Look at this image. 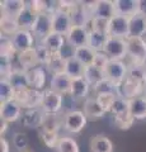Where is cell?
I'll return each mask as SVG.
<instances>
[{"label":"cell","mask_w":146,"mask_h":152,"mask_svg":"<svg viewBox=\"0 0 146 152\" xmlns=\"http://www.w3.org/2000/svg\"><path fill=\"white\" fill-rule=\"evenodd\" d=\"M42 99H43V91L36 89H24L18 90L15 93V100L22 108L33 109L37 107H41Z\"/></svg>","instance_id":"cell-1"},{"label":"cell","mask_w":146,"mask_h":152,"mask_svg":"<svg viewBox=\"0 0 146 152\" xmlns=\"http://www.w3.org/2000/svg\"><path fill=\"white\" fill-rule=\"evenodd\" d=\"M108 36L114 38H122V39L130 38V18L116 14L109 20Z\"/></svg>","instance_id":"cell-2"},{"label":"cell","mask_w":146,"mask_h":152,"mask_svg":"<svg viewBox=\"0 0 146 152\" xmlns=\"http://www.w3.org/2000/svg\"><path fill=\"white\" fill-rule=\"evenodd\" d=\"M103 52L109 57V60L122 61L127 56V39L109 37Z\"/></svg>","instance_id":"cell-3"},{"label":"cell","mask_w":146,"mask_h":152,"mask_svg":"<svg viewBox=\"0 0 146 152\" xmlns=\"http://www.w3.org/2000/svg\"><path fill=\"white\" fill-rule=\"evenodd\" d=\"M87 117L81 110H70L64 117V128L70 133H79L87 124Z\"/></svg>","instance_id":"cell-4"},{"label":"cell","mask_w":146,"mask_h":152,"mask_svg":"<svg viewBox=\"0 0 146 152\" xmlns=\"http://www.w3.org/2000/svg\"><path fill=\"white\" fill-rule=\"evenodd\" d=\"M127 56H130L136 65H142L145 62L146 45L140 37L127 38Z\"/></svg>","instance_id":"cell-5"},{"label":"cell","mask_w":146,"mask_h":152,"mask_svg":"<svg viewBox=\"0 0 146 152\" xmlns=\"http://www.w3.org/2000/svg\"><path fill=\"white\" fill-rule=\"evenodd\" d=\"M12 45L14 47V50L18 55L27 52L29 50H33V42H34V36L31 31H24L19 29L15 34L10 37Z\"/></svg>","instance_id":"cell-6"},{"label":"cell","mask_w":146,"mask_h":152,"mask_svg":"<svg viewBox=\"0 0 146 152\" xmlns=\"http://www.w3.org/2000/svg\"><path fill=\"white\" fill-rule=\"evenodd\" d=\"M104 72H106V77L108 80H111L116 85H120L128 75V69H127V65L123 61L111 60L109 64L107 65Z\"/></svg>","instance_id":"cell-7"},{"label":"cell","mask_w":146,"mask_h":152,"mask_svg":"<svg viewBox=\"0 0 146 152\" xmlns=\"http://www.w3.org/2000/svg\"><path fill=\"white\" fill-rule=\"evenodd\" d=\"M141 90H142V81L127 75V77L118 85V96L131 100L139 96Z\"/></svg>","instance_id":"cell-8"},{"label":"cell","mask_w":146,"mask_h":152,"mask_svg":"<svg viewBox=\"0 0 146 152\" xmlns=\"http://www.w3.org/2000/svg\"><path fill=\"white\" fill-rule=\"evenodd\" d=\"M62 107V95L54 91V90H45L43 99L41 103V109L46 114H56L60 112Z\"/></svg>","instance_id":"cell-9"},{"label":"cell","mask_w":146,"mask_h":152,"mask_svg":"<svg viewBox=\"0 0 146 152\" xmlns=\"http://www.w3.org/2000/svg\"><path fill=\"white\" fill-rule=\"evenodd\" d=\"M67 45L73 50L79 48V47L88 46V38H89V28L88 27H75L73 26L66 36Z\"/></svg>","instance_id":"cell-10"},{"label":"cell","mask_w":146,"mask_h":152,"mask_svg":"<svg viewBox=\"0 0 146 152\" xmlns=\"http://www.w3.org/2000/svg\"><path fill=\"white\" fill-rule=\"evenodd\" d=\"M67 12H69V15H70V19H71L73 26L88 27L89 28V24H90V20H92L93 17L90 15V13L84 8L81 1H76L75 5H73Z\"/></svg>","instance_id":"cell-11"},{"label":"cell","mask_w":146,"mask_h":152,"mask_svg":"<svg viewBox=\"0 0 146 152\" xmlns=\"http://www.w3.org/2000/svg\"><path fill=\"white\" fill-rule=\"evenodd\" d=\"M32 33L33 36L38 37L41 41L51 34L52 33V14L40 13L37 15L33 28H32Z\"/></svg>","instance_id":"cell-12"},{"label":"cell","mask_w":146,"mask_h":152,"mask_svg":"<svg viewBox=\"0 0 146 152\" xmlns=\"http://www.w3.org/2000/svg\"><path fill=\"white\" fill-rule=\"evenodd\" d=\"M71 27H73V23H71V19H70L69 12L60 8L52 15V32L66 36L69 31L71 29Z\"/></svg>","instance_id":"cell-13"},{"label":"cell","mask_w":146,"mask_h":152,"mask_svg":"<svg viewBox=\"0 0 146 152\" xmlns=\"http://www.w3.org/2000/svg\"><path fill=\"white\" fill-rule=\"evenodd\" d=\"M84 114H85L88 121H98L104 115L106 110L102 108V105L98 103L97 98L93 96H88L84 102V109H83Z\"/></svg>","instance_id":"cell-14"},{"label":"cell","mask_w":146,"mask_h":152,"mask_svg":"<svg viewBox=\"0 0 146 152\" xmlns=\"http://www.w3.org/2000/svg\"><path fill=\"white\" fill-rule=\"evenodd\" d=\"M21 114H22V107L15 100L0 104V118H3L8 123L18 121Z\"/></svg>","instance_id":"cell-15"},{"label":"cell","mask_w":146,"mask_h":152,"mask_svg":"<svg viewBox=\"0 0 146 152\" xmlns=\"http://www.w3.org/2000/svg\"><path fill=\"white\" fill-rule=\"evenodd\" d=\"M37 15H38V13L34 10V8L32 7V4H31V5H28V3H27L24 10H23L19 14V17L17 18V22H18V24H19V28H21V29L31 31L32 32V28H33L34 23H36Z\"/></svg>","instance_id":"cell-16"},{"label":"cell","mask_w":146,"mask_h":152,"mask_svg":"<svg viewBox=\"0 0 146 152\" xmlns=\"http://www.w3.org/2000/svg\"><path fill=\"white\" fill-rule=\"evenodd\" d=\"M27 5L23 0H4L1 1V15L17 19Z\"/></svg>","instance_id":"cell-17"},{"label":"cell","mask_w":146,"mask_h":152,"mask_svg":"<svg viewBox=\"0 0 146 152\" xmlns=\"http://www.w3.org/2000/svg\"><path fill=\"white\" fill-rule=\"evenodd\" d=\"M65 42H66L65 36L52 32L51 34H48L46 38H43L41 41V46L46 47L51 53H60V52H62Z\"/></svg>","instance_id":"cell-18"},{"label":"cell","mask_w":146,"mask_h":152,"mask_svg":"<svg viewBox=\"0 0 146 152\" xmlns=\"http://www.w3.org/2000/svg\"><path fill=\"white\" fill-rule=\"evenodd\" d=\"M116 15L114 1L111 0H98L94 8L93 18H102V19H111Z\"/></svg>","instance_id":"cell-19"},{"label":"cell","mask_w":146,"mask_h":152,"mask_svg":"<svg viewBox=\"0 0 146 152\" xmlns=\"http://www.w3.org/2000/svg\"><path fill=\"white\" fill-rule=\"evenodd\" d=\"M71 84H73V80L70 79L66 74H57V75H52L50 89L54 90V91H56V93L61 94V95H64V94L70 95Z\"/></svg>","instance_id":"cell-20"},{"label":"cell","mask_w":146,"mask_h":152,"mask_svg":"<svg viewBox=\"0 0 146 152\" xmlns=\"http://www.w3.org/2000/svg\"><path fill=\"white\" fill-rule=\"evenodd\" d=\"M46 113L38 108L33 109H27L26 113L23 114V123L28 128H38L42 127V123L45 121Z\"/></svg>","instance_id":"cell-21"},{"label":"cell","mask_w":146,"mask_h":152,"mask_svg":"<svg viewBox=\"0 0 146 152\" xmlns=\"http://www.w3.org/2000/svg\"><path fill=\"white\" fill-rule=\"evenodd\" d=\"M116 14L123 17H134L139 14V0H116Z\"/></svg>","instance_id":"cell-22"},{"label":"cell","mask_w":146,"mask_h":152,"mask_svg":"<svg viewBox=\"0 0 146 152\" xmlns=\"http://www.w3.org/2000/svg\"><path fill=\"white\" fill-rule=\"evenodd\" d=\"M27 79L31 89L41 90L45 86V83H46V71L43 70V67L37 66V67L27 71Z\"/></svg>","instance_id":"cell-23"},{"label":"cell","mask_w":146,"mask_h":152,"mask_svg":"<svg viewBox=\"0 0 146 152\" xmlns=\"http://www.w3.org/2000/svg\"><path fill=\"white\" fill-rule=\"evenodd\" d=\"M84 72H85V66L80 62L79 60H76L74 56L67 57L64 74H66L71 80H75V79L84 77Z\"/></svg>","instance_id":"cell-24"},{"label":"cell","mask_w":146,"mask_h":152,"mask_svg":"<svg viewBox=\"0 0 146 152\" xmlns=\"http://www.w3.org/2000/svg\"><path fill=\"white\" fill-rule=\"evenodd\" d=\"M90 89V85L84 77L81 79H75L73 80L71 84V90H70V96L74 100H81V99L88 98V93Z\"/></svg>","instance_id":"cell-25"},{"label":"cell","mask_w":146,"mask_h":152,"mask_svg":"<svg viewBox=\"0 0 146 152\" xmlns=\"http://www.w3.org/2000/svg\"><path fill=\"white\" fill-rule=\"evenodd\" d=\"M108 38V33L104 32H99V31H94V29H89V38H88V46L93 48L97 52H102L104 50V46L107 43Z\"/></svg>","instance_id":"cell-26"},{"label":"cell","mask_w":146,"mask_h":152,"mask_svg":"<svg viewBox=\"0 0 146 152\" xmlns=\"http://www.w3.org/2000/svg\"><path fill=\"white\" fill-rule=\"evenodd\" d=\"M111 113L114 115V119L132 117L130 113V100H127L125 98H121V96H117L112 104Z\"/></svg>","instance_id":"cell-27"},{"label":"cell","mask_w":146,"mask_h":152,"mask_svg":"<svg viewBox=\"0 0 146 152\" xmlns=\"http://www.w3.org/2000/svg\"><path fill=\"white\" fill-rule=\"evenodd\" d=\"M73 56L76 60H79L80 62L87 67V66L94 65V60H95V56H97V51H94L89 46H84V47L75 48L73 51Z\"/></svg>","instance_id":"cell-28"},{"label":"cell","mask_w":146,"mask_h":152,"mask_svg":"<svg viewBox=\"0 0 146 152\" xmlns=\"http://www.w3.org/2000/svg\"><path fill=\"white\" fill-rule=\"evenodd\" d=\"M84 79L88 81V84L90 86H97L99 83H102L103 80H106V72L104 70H102L99 67H97L95 65H90L85 67V72H84Z\"/></svg>","instance_id":"cell-29"},{"label":"cell","mask_w":146,"mask_h":152,"mask_svg":"<svg viewBox=\"0 0 146 152\" xmlns=\"http://www.w3.org/2000/svg\"><path fill=\"white\" fill-rule=\"evenodd\" d=\"M90 152H113V143L108 137L97 134L90 140Z\"/></svg>","instance_id":"cell-30"},{"label":"cell","mask_w":146,"mask_h":152,"mask_svg":"<svg viewBox=\"0 0 146 152\" xmlns=\"http://www.w3.org/2000/svg\"><path fill=\"white\" fill-rule=\"evenodd\" d=\"M130 113L134 119L146 118V96H136L130 100Z\"/></svg>","instance_id":"cell-31"},{"label":"cell","mask_w":146,"mask_h":152,"mask_svg":"<svg viewBox=\"0 0 146 152\" xmlns=\"http://www.w3.org/2000/svg\"><path fill=\"white\" fill-rule=\"evenodd\" d=\"M65 66H66V57L61 53V52L60 53H52L50 61L46 64V67L52 72V75L64 74Z\"/></svg>","instance_id":"cell-32"},{"label":"cell","mask_w":146,"mask_h":152,"mask_svg":"<svg viewBox=\"0 0 146 152\" xmlns=\"http://www.w3.org/2000/svg\"><path fill=\"white\" fill-rule=\"evenodd\" d=\"M8 80L10 81V84L14 86V89L17 90H24V89H29V84H28V79H27V71L24 70H14L12 75L8 77Z\"/></svg>","instance_id":"cell-33"},{"label":"cell","mask_w":146,"mask_h":152,"mask_svg":"<svg viewBox=\"0 0 146 152\" xmlns=\"http://www.w3.org/2000/svg\"><path fill=\"white\" fill-rule=\"evenodd\" d=\"M146 31V18L141 14L130 18V37H141Z\"/></svg>","instance_id":"cell-34"},{"label":"cell","mask_w":146,"mask_h":152,"mask_svg":"<svg viewBox=\"0 0 146 152\" xmlns=\"http://www.w3.org/2000/svg\"><path fill=\"white\" fill-rule=\"evenodd\" d=\"M18 60H19L21 66H23V70L28 71L31 69L37 67L38 65V60H37V55H36V48L29 50L27 52L18 55Z\"/></svg>","instance_id":"cell-35"},{"label":"cell","mask_w":146,"mask_h":152,"mask_svg":"<svg viewBox=\"0 0 146 152\" xmlns=\"http://www.w3.org/2000/svg\"><path fill=\"white\" fill-rule=\"evenodd\" d=\"M15 93L17 90L14 89L10 81L8 79H1V81H0V104L14 100Z\"/></svg>","instance_id":"cell-36"},{"label":"cell","mask_w":146,"mask_h":152,"mask_svg":"<svg viewBox=\"0 0 146 152\" xmlns=\"http://www.w3.org/2000/svg\"><path fill=\"white\" fill-rule=\"evenodd\" d=\"M0 24H1V33L4 36L12 37L21 29L19 24H18V22H17V19H14V18H9V17H3L1 15Z\"/></svg>","instance_id":"cell-37"},{"label":"cell","mask_w":146,"mask_h":152,"mask_svg":"<svg viewBox=\"0 0 146 152\" xmlns=\"http://www.w3.org/2000/svg\"><path fill=\"white\" fill-rule=\"evenodd\" d=\"M55 150L56 152H79V145L70 137H60Z\"/></svg>","instance_id":"cell-38"},{"label":"cell","mask_w":146,"mask_h":152,"mask_svg":"<svg viewBox=\"0 0 146 152\" xmlns=\"http://www.w3.org/2000/svg\"><path fill=\"white\" fill-rule=\"evenodd\" d=\"M94 93L95 95H101V94H113L118 96V85H116L114 83H112L111 80H103L102 83H99L97 86H94Z\"/></svg>","instance_id":"cell-39"},{"label":"cell","mask_w":146,"mask_h":152,"mask_svg":"<svg viewBox=\"0 0 146 152\" xmlns=\"http://www.w3.org/2000/svg\"><path fill=\"white\" fill-rule=\"evenodd\" d=\"M42 142L48 147V148H56L57 142L60 140V137L57 134V132H46V131H41L40 133Z\"/></svg>","instance_id":"cell-40"},{"label":"cell","mask_w":146,"mask_h":152,"mask_svg":"<svg viewBox=\"0 0 146 152\" xmlns=\"http://www.w3.org/2000/svg\"><path fill=\"white\" fill-rule=\"evenodd\" d=\"M41 131H46V132H57L59 131V122L56 119L55 114H46L45 121L41 127Z\"/></svg>","instance_id":"cell-41"},{"label":"cell","mask_w":146,"mask_h":152,"mask_svg":"<svg viewBox=\"0 0 146 152\" xmlns=\"http://www.w3.org/2000/svg\"><path fill=\"white\" fill-rule=\"evenodd\" d=\"M98 103L102 105V108L104 109L106 112H111L112 104L114 102V99L117 98V95L113 94H101V95H95Z\"/></svg>","instance_id":"cell-42"},{"label":"cell","mask_w":146,"mask_h":152,"mask_svg":"<svg viewBox=\"0 0 146 152\" xmlns=\"http://www.w3.org/2000/svg\"><path fill=\"white\" fill-rule=\"evenodd\" d=\"M89 29L94 31H99L108 33V26H109V20L108 19H102V18H92L90 24H89Z\"/></svg>","instance_id":"cell-43"},{"label":"cell","mask_w":146,"mask_h":152,"mask_svg":"<svg viewBox=\"0 0 146 152\" xmlns=\"http://www.w3.org/2000/svg\"><path fill=\"white\" fill-rule=\"evenodd\" d=\"M13 145L14 147L18 150V151H22V152H26V148L28 146V138L26 134L23 133H15L13 137Z\"/></svg>","instance_id":"cell-44"},{"label":"cell","mask_w":146,"mask_h":152,"mask_svg":"<svg viewBox=\"0 0 146 152\" xmlns=\"http://www.w3.org/2000/svg\"><path fill=\"white\" fill-rule=\"evenodd\" d=\"M36 48V55H37V60H38V64H43L46 65L47 62L50 61L51 56H52V53L46 48V47L43 46H38V47H34Z\"/></svg>","instance_id":"cell-45"},{"label":"cell","mask_w":146,"mask_h":152,"mask_svg":"<svg viewBox=\"0 0 146 152\" xmlns=\"http://www.w3.org/2000/svg\"><path fill=\"white\" fill-rule=\"evenodd\" d=\"M109 57H108L104 52H97V56H95V60H94V65L97 66V67H99L102 70H106L107 65L109 64Z\"/></svg>","instance_id":"cell-46"},{"label":"cell","mask_w":146,"mask_h":152,"mask_svg":"<svg viewBox=\"0 0 146 152\" xmlns=\"http://www.w3.org/2000/svg\"><path fill=\"white\" fill-rule=\"evenodd\" d=\"M134 121L135 119L132 117H127V118H118V119H114V123L121 128V129H128V128L132 126Z\"/></svg>","instance_id":"cell-47"},{"label":"cell","mask_w":146,"mask_h":152,"mask_svg":"<svg viewBox=\"0 0 146 152\" xmlns=\"http://www.w3.org/2000/svg\"><path fill=\"white\" fill-rule=\"evenodd\" d=\"M139 14L146 18V0H139Z\"/></svg>","instance_id":"cell-48"},{"label":"cell","mask_w":146,"mask_h":152,"mask_svg":"<svg viewBox=\"0 0 146 152\" xmlns=\"http://www.w3.org/2000/svg\"><path fill=\"white\" fill-rule=\"evenodd\" d=\"M0 152H9V143L4 137L0 138Z\"/></svg>","instance_id":"cell-49"},{"label":"cell","mask_w":146,"mask_h":152,"mask_svg":"<svg viewBox=\"0 0 146 152\" xmlns=\"http://www.w3.org/2000/svg\"><path fill=\"white\" fill-rule=\"evenodd\" d=\"M7 127H8V122L4 121L3 118H0V133H1V136H3V133L7 131Z\"/></svg>","instance_id":"cell-50"},{"label":"cell","mask_w":146,"mask_h":152,"mask_svg":"<svg viewBox=\"0 0 146 152\" xmlns=\"http://www.w3.org/2000/svg\"><path fill=\"white\" fill-rule=\"evenodd\" d=\"M140 38H141V39L144 41V43L146 45V31H145V32L142 33V34H141V37H140Z\"/></svg>","instance_id":"cell-51"},{"label":"cell","mask_w":146,"mask_h":152,"mask_svg":"<svg viewBox=\"0 0 146 152\" xmlns=\"http://www.w3.org/2000/svg\"><path fill=\"white\" fill-rule=\"evenodd\" d=\"M142 90H144V93L146 94V79L144 80V83H142Z\"/></svg>","instance_id":"cell-52"},{"label":"cell","mask_w":146,"mask_h":152,"mask_svg":"<svg viewBox=\"0 0 146 152\" xmlns=\"http://www.w3.org/2000/svg\"><path fill=\"white\" fill-rule=\"evenodd\" d=\"M26 152H32V151H26Z\"/></svg>","instance_id":"cell-53"}]
</instances>
